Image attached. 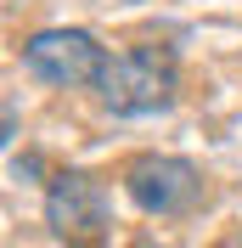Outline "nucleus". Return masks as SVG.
Listing matches in <instances>:
<instances>
[{
  "instance_id": "1",
  "label": "nucleus",
  "mask_w": 242,
  "mask_h": 248,
  "mask_svg": "<svg viewBox=\"0 0 242 248\" xmlns=\"http://www.w3.org/2000/svg\"><path fill=\"white\" fill-rule=\"evenodd\" d=\"M175 79L181 74H175V57L164 46H130L119 57H107L96 96L113 113H158L175 102Z\"/></svg>"
},
{
  "instance_id": "2",
  "label": "nucleus",
  "mask_w": 242,
  "mask_h": 248,
  "mask_svg": "<svg viewBox=\"0 0 242 248\" xmlns=\"http://www.w3.org/2000/svg\"><path fill=\"white\" fill-rule=\"evenodd\" d=\"M45 220L62 243L74 248H96L113 226V203H107V186L85 170H62L51 175V192H45Z\"/></svg>"
},
{
  "instance_id": "3",
  "label": "nucleus",
  "mask_w": 242,
  "mask_h": 248,
  "mask_svg": "<svg viewBox=\"0 0 242 248\" xmlns=\"http://www.w3.org/2000/svg\"><path fill=\"white\" fill-rule=\"evenodd\" d=\"M23 62H29L34 79H45L57 91H79V85H96L107 68V51L96 46V34L85 29H45L23 46Z\"/></svg>"
},
{
  "instance_id": "4",
  "label": "nucleus",
  "mask_w": 242,
  "mask_h": 248,
  "mask_svg": "<svg viewBox=\"0 0 242 248\" xmlns=\"http://www.w3.org/2000/svg\"><path fill=\"white\" fill-rule=\"evenodd\" d=\"M124 186H130L136 209H147V215H158V220H175V215H186V209L203 203V175H197L186 158H169V153L136 158V164L124 170Z\"/></svg>"
}]
</instances>
